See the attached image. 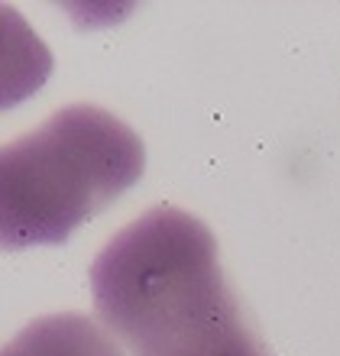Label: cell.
I'll use <instances>...</instances> for the list:
<instances>
[{"label": "cell", "instance_id": "obj_1", "mask_svg": "<svg viewBox=\"0 0 340 356\" xmlns=\"http://www.w3.org/2000/svg\"><path fill=\"white\" fill-rule=\"evenodd\" d=\"M95 314L130 356H269L201 217L149 207L91 263Z\"/></svg>", "mask_w": 340, "mask_h": 356}, {"label": "cell", "instance_id": "obj_2", "mask_svg": "<svg viewBox=\"0 0 340 356\" xmlns=\"http://www.w3.org/2000/svg\"><path fill=\"white\" fill-rule=\"evenodd\" d=\"M146 169L140 133L95 104H72L0 146V250L58 246L130 191Z\"/></svg>", "mask_w": 340, "mask_h": 356}, {"label": "cell", "instance_id": "obj_3", "mask_svg": "<svg viewBox=\"0 0 340 356\" xmlns=\"http://www.w3.org/2000/svg\"><path fill=\"white\" fill-rule=\"evenodd\" d=\"M52 52L19 10L0 3V111L29 101L52 75Z\"/></svg>", "mask_w": 340, "mask_h": 356}, {"label": "cell", "instance_id": "obj_4", "mask_svg": "<svg viewBox=\"0 0 340 356\" xmlns=\"http://www.w3.org/2000/svg\"><path fill=\"white\" fill-rule=\"evenodd\" d=\"M0 356H123L107 330L85 314H46L29 321L17 337L0 347Z\"/></svg>", "mask_w": 340, "mask_h": 356}]
</instances>
